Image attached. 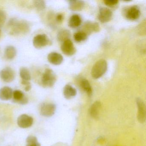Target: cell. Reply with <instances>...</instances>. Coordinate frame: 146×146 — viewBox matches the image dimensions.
Listing matches in <instances>:
<instances>
[{"mask_svg": "<svg viewBox=\"0 0 146 146\" xmlns=\"http://www.w3.org/2000/svg\"><path fill=\"white\" fill-rule=\"evenodd\" d=\"M9 28H11V34L18 35L28 32L29 27L25 21L18 20L16 19H12L8 23Z\"/></svg>", "mask_w": 146, "mask_h": 146, "instance_id": "cell-1", "label": "cell"}, {"mask_svg": "<svg viewBox=\"0 0 146 146\" xmlns=\"http://www.w3.org/2000/svg\"><path fill=\"white\" fill-rule=\"evenodd\" d=\"M107 68V61L104 59L100 60L93 66L91 71V75L95 79L100 78L106 73Z\"/></svg>", "mask_w": 146, "mask_h": 146, "instance_id": "cell-2", "label": "cell"}, {"mask_svg": "<svg viewBox=\"0 0 146 146\" xmlns=\"http://www.w3.org/2000/svg\"><path fill=\"white\" fill-rule=\"evenodd\" d=\"M57 80L55 72L50 69H46L42 77L41 84L44 88H52Z\"/></svg>", "mask_w": 146, "mask_h": 146, "instance_id": "cell-3", "label": "cell"}, {"mask_svg": "<svg viewBox=\"0 0 146 146\" xmlns=\"http://www.w3.org/2000/svg\"><path fill=\"white\" fill-rule=\"evenodd\" d=\"M50 40L45 34H40L36 36L33 39L34 47L37 49L42 48L50 44Z\"/></svg>", "mask_w": 146, "mask_h": 146, "instance_id": "cell-4", "label": "cell"}, {"mask_svg": "<svg viewBox=\"0 0 146 146\" xmlns=\"http://www.w3.org/2000/svg\"><path fill=\"white\" fill-rule=\"evenodd\" d=\"M17 122L20 128L26 129L32 126L34 123V119L27 114H23L18 117Z\"/></svg>", "mask_w": 146, "mask_h": 146, "instance_id": "cell-5", "label": "cell"}, {"mask_svg": "<svg viewBox=\"0 0 146 146\" xmlns=\"http://www.w3.org/2000/svg\"><path fill=\"white\" fill-rule=\"evenodd\" d=\"M137 106V119L140 123H143L146 120V107L143 101L138 98L136 100Z\"/></svg>", "mask_w": 146, "mask_h": 146, "instance_id": "cell-6", "label": "cell"}, {"mask_svg": "<svg viewBox=\"0 0 146 146\" xmlns=\"http://www.w3.org/2000/svg\"><path fill=\"white\" fill-rule=\"evenodd\" d=\"M0 77L5 82H11L15 79V72L11 67H6L0 72Z\"/></svg>", "mask_w": 146, "mask_h": 146, "instance_id": "cell-7", "label": "cell"}, {"mask_svg": "<svg viewBox=\"0 0 146 146\" xmlns=\"http://www.w3.org/2000/svg\"><path fill=\"white\" fill-rule=\"evenodd\" d=\"M56 110V106L52 103L42 104L40 108V113L44 117H50L54 114Z\"/></svg>", "mask_w": 146, "mask_h": 146, "instance_id": "cell-8", "label": "cell"}, {"mask_svg": "<svg viewBox=\"0 0 146 146\" xmlns=\"http://www.w3.org/2000/svg\"><path fill=\"white\" fill-rule=\"evenodd\" d=\"M125 16L126 19L130 20H135L138 19L141 15V12L137 6H133L125 11Z\"/></svg>", "mask_w": 146, "mask_h": 146, "instance_id": "cell-9", "label": "cell"}, {"mask_svg": "<svg viewBox=\"0 0 146 146\" xmlns=\"http://www.w3.org/2000/svg\"><path fill=\"white\" fill-rule=\"evenodd\" d=\"M111 11L107 7H101L100 9L98 19L102 23H106L110 21L112 17Z\"/></svg>", "mask_w": 146, "mask_h": 146, "instance_id": "cell-10", "label": "cell"}, {"mask_svg": "<svg viewBox=\"0 0 146 146\" xmlns=\"http://www.w3.org/2000/svg\"><path fill=\"white\" fill-rule=\"evenodd\" d=\"M62 52L67 56H72L76 53V49L70 39L63 42L61 47Z\"/></svg>", "mask_w": 146, "mask_h": 146, "instance_id": "cell-11", "label": "cell"}, {"mask_svg": "<svg viewBox=\"0 0 146 146\" xmlns=\"http://www.w3.org/2000/svg\"><path fill=\"white\" fill-rule=\"evenodd\" d=\"M13 101L15 103L20 105H25L29 102L27 97L23 91L20 90H15L13 92Z\"/></svg>", "mask_w": 146, "mask_h": 146, "instance_id": "cell-12", "label": "cell"}, {"mask_svg": "<svg viewBox=\"0 0 146 146\" xmlns=\"http://www.w3.org/2000/svg\"><path fill=\"white\" fill-rule=\"evenodd\" d=\"M48 61L49 63L55 65L60 64L63 61V57L61 54L58 53L52 52L48 55Z\"/></svg>", "mask_w": 146, "mask_h": 146, "instance_id": "cell-13", "label": "cell"}, {"mask_svg": "<svg viewBox=\"0 0 146 146\" xmlns=\"http://www.w3.org/2000/svg\"><path fill=\"white\" fill-rule=\"evenodd\" d=\"M13 90L9 87H4L0 89V99L3 101L11 100L13 97Z\"/></svg>", "mask_w": 146, "mask_h": 146, "instance_id": "cell-14", "label": "cell"}, {"mask_svg": "<svg viewBox=\"0 0 146 146\" xmlns=\"http://www.w3.org/2000/svg\"><path fill=\"white\" fill-rule=\"evenodd\" d=\"M84 2L82 1L72 0L69 1V8L73 11H81L84 7Z\"/></svg>", "mask_w": 146, "mask_h": 146, "instance_id": "cell-15", "label": "cell"}, {"mask_svg": "<svg viewBox=\"0 0 146 146\" xmlns=\"http://www.w3.org/2000/svg\"><path fill=\"white\" fill-rule=\"evenodd\" d=\"M64 96L66 99H70L75 97L77 94V91L76 89L69 85H65L64 88Z\"/></svg>", "mask_w": 146, "mask_h": 146, "instance_id": "cell-16", "label": "cell"}, {"mask_svg": "<svg viewBox=\"0 0 146 146\" xmlns=\"http://www.w3.org/2000/svg\"><path fill=\"white\" fill-rule=\"evenodd\" d=\"M101 106V104L99 101H96L92 104L89 111L90 114L92 117L94 119L98 118Z\"/></svg>", "mask_w": 146, "mask_h": 146, "instance_id": "cell-17", "label": "cell"}, {"mask_svg": "<svg viewBox=\"0 0 146 146\" xmlns=\"http://www.w3.org/2000/svg\"><path fill=\"white\" fill-rule=\"evenodd\" d=\"M84 29L86 30L84 33L87 35L92 31L97 32L100 30V25L97 23H92L89 22H87L84 24Z\"/></svg>", "mask_w": 146, "mask_h": 146, "instance_id": "cell-18", "label": "cell"}, {"mask_svg": "<svg viewBox=\"0 0 146 146\" xmlns=\"http://www.w3.org/2000/svg\"><path fill=\"white\" fill-rule=\"evenodd\" d=\"M82 23V19L78 15L75 14L72 15L69 21V25L72 28H76L79 27Z\"/></svg>", "mask_w": 146, "mask_h": 146, "instance_id": "cell-19", "label": "cell"}, {"mask_svg": "<svg viewBox=\"0 0 146 146\" xmlns=\"http://www.w3.org/2000/svg\"><path fill=\"white\" fill-rule=\"evenodd\" d=\"M17 53V50L14 47L8 46L5 50V55L7 59L11 60L16 57Z\"/></svg>", "mask_w": 146, "mask_h": 146, "instance_id": "cell-20", "label": "cell"}, {"mask_svg": "<svg viewBox=\"0 0 146 146\" xmlns=\"http://www.w3.org/2000/svg\"><path fill=\"white\" fill-rule=\"evenodd\" d=\"M71 36V33L68 30L60 31L57 35V39L59 41L64 42L69 40Z\"/></svg>", "mask_w": 146, "mask_h": 146, "instance_id": "cell-21", "label": "cell"}, {"mask_svg": "<svg viewBox=\"0 0 146 146\" xmlns=\"http://www.w3.org/2000/svg\"><path fill=\"white\" fill-rule=\"evenodd\" d=\"M19 73L22 80L29 81L31 79L30 72L26 67H23L20 68Z\"/></svg>", "mask_w": 146, "mask_h": 146, "instance_id": "cell-22", "label": "cell"}, {"mask_svg": "<svg viewBox=\"0 0 146 146\" xmlns=\"http://www.w3.org/2000/svg\"><path fill=\"white\" fill-rule=\"evenodd\" d=\"M81 86L88 95L90 96L92 95V88L88 80L85 79H83L81 82Z\"/></svg>", "mask_w": 146, "mask_h": 146, "instance_id": "cell-23", "label": "cell"}, {"mask_svg": "<svg viewBox=\"0 0 146 146\" xmlns=\"http://www.w3.org/2000/svg\"><path fill=\"white\" fill-rule=\"evenodd\" d=\"M26 146H41L37 141V138L35 136H29L26 138Z\"/></svg>", "mask_w": 146, "mask_h": 146, "instance_id": "cell-24", "label": "cell"}, {"mask_svg": "<svg viewBox=\"0 0 146 146\" xmlns=\"http://www.w3.org/2000/svg\"><path fill=\"white\" fill-rule=\"evenodd\" d=\"M88 35L83 31H79L75 33L74 35V38L77 42H81L87 39Z\"/></svg>", "mask_w": 146, "mask_h": 146, "instance_id": "cell-25", "label": "cell"}, {"mask_svg": "<svg viewBox=\"0 0 146 146\" xmlns=\"http://www.w3.org/2000/svg\"><path fill=\"white\" fill-rule=\"evenodd\" d=\"M35 7L39 11H43L46 7V4L44 1H33Z\"/></svg>", "mask_w": 146, "mask_h": 146, "instance_id": "cell-26", "label": "cell"}, {"mask_svg": "<svg viewBox=\"0 0 146 146\" xmlns=\"http://www.w3.org/2000/svg\"><path fill=\"white\" fill-rule=\"evenodd\" d=\"M146 21L145 20H143L137 27V31L139 35H145L146 34Z\"/></svg>", "mask_w": 146, "mask_h": 146, "instance_id": "cell-27", "label": "cell"}, {"mask_svg": "<svg viewBox=\"0 0 146 146\" xmlns=\"http://www.w3.org/2000/svg\"><path fill=\"white\" fill-rule=\"evenodd\" d=\"M21 84H22V85L25 87V90L26 92H28L31 90V85L29 81L22 80Z\"/></svg>", "mask_w": 146, "mask_h": 146, "instance_id": "cell-28", "label": "cell"}, {"mask_svg": "<svg viewBox=\"0 0 146 146\" xmlns=\"http://www.w3.org/2000/svg\"><path fill=\"white\" fill-rule=\"evenodd\" d=\"M6 20V15L4 11H0V26L3 25Z\"/></svg>", "mask_w": 146, "mask_h": 146, "instance_id": "cell-29", "label": "cell"}, {"mask_svg": "<svg viewBox=\"0 0 146 146\" xmlns=\"http://www.w3.org/2000/svg\"><path fill=\"white\" fill-rule=\"evenodd\" d=\"M104 3L108 7H112L117 4L118 1L117 0H106L104 1Z\"/></svg>", "mask_w": 146, "mask_h": 146, "instance_id": "cell-30", "label": "cell"}, {"mask_svg": "<svg viewBox=\"0 0 146 146\" xmlns=\"http://www.w3.org/2000/svg\"><path fill=\"white\" fill-rule=\"evenodd\" d=\"M63 19H64V17H63V15L61 14H58L56 17V20L58 23H60L61 21H62Z\"/></svg>", "mask_w": 146, "mask_h": 146, "instance_id": "cell-31", "label": "cell"}, {"mask_svg": "<svg viewBox=\"0 0 146 146\" xmlns=\"http://www.w3.org/2000/svg\"><path fill=\"white\" fill-rule=\"evenodd\" d=\"M0 35H1V30H0Z\"/></svg>", "mask_w": 146, "mask_h": 146, "instance_id": "cell-32", "label": "cell"}]
</instances>
